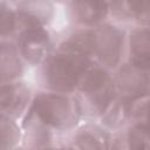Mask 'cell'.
<instances>
[{
    "mask_svg": "<svg viewBox=\"0 0 150 150\" xmlns=\"http://www.w3.org/2000/svg\"><path fill=\"white\" fill-rule=\"evenodd\" d=\"M74 94L81 103L84 118L97 121L118 96L114 70L94 62Z\"/></svg>",
    "mask_w": 150,
    "mask_h": 150,
    "instance_id": "3957f363",
    "label": "cell"
},
{
    "mask_svg": "<svg viewBox=\"0 0 150 150\" xmlns=\"http://www.w3.org/2000/svg\"><path fill=\"white\" fill-rule=\"evenodd\" d=\"M22 127L20 121L1 115V142L0 149H15L22 145Z\"/></svg>",
    "mask_w": 150,
    "mask_h": 150,
    "instance_id": "e0dca14e",
    "label": "cell"
},
{
    "mask_svg": "<svg viewBox=\"0 0 150 150\" xmlns=\"http://www.w3.org/2000/svg\"><path fill=\"white\" fill-rule=\"evenodd\" d=\"M128 30L109 20L83 28L87 50L94 62L115 70L125 60Z\"/></svg>",
    "mask_w": 150,
    "mask_h": 150,
    "instance_id": "277c9868",
    "label": "cell"
},
{
    "mask_svg": "<svg viewBox=\"0 0 150 150\" xmlns=\"http://www.w3.org/2000/svg\"><path fill=\"white\" fill-rule=\"evenodd\" d=\"M94 63L84 43L82 28L73 27L57 40L54 50L35 69V82L39 89L74 94Z\"/></svg>",
    "mask_w": 150,
    "mask_h": 150,
    "instance_id": "6da1fadb",
    "label": "cell"
},
{
    "mask_svg": "<svg viewBox=\"0 0 150 150\" xmlns=\"http://www.w3.org/2000/svg\"><path fill=\"white\" fill-rule=\"evenodd\" d=\"M27 64L23 61L14 40H1L0 77L1 83L23 79Z\"/></svg>",
    "mask_w": 150,
    "mask_h": 150,
    "instance_id": "9a60e30c",
    "label": "cell"
},
{
    "mask_svg": "<svg viewBox=\"0 0 150 150\" xmlns=\"http://www.w3.org/2000/svg\"><path fill=\"white\" fill-rule=\"evenodd\" d=\"M56 4H62V5H64V4H67L69 0H54Z\"/></svg>",
    "mask_w": 150,
    "mask_h": 150,
    "instance_id": "d6986e66",
    "label": "cell"
},
{
    "mask_svg": "<svg viewBox=\"0 0 150 150\" xmlns=\"http://www.w3.org/2000/svg\"><path fill=\"white\" fill-rule=\"evenodd\" d=\"M13 40L28 68H36L41 64L57 42L49 27L23 28Z\"/></svg>",
    "mask_w": 150,
    "mask_h": 150,
    "instance_id": "5b68a950",
    "label": "cell"
},
{
    "mask_svg": "<svg viewBox=\"0 0 150 150\" xmlns=\"http://www.w3.org/2000/svg\"><path fill=\"white\" fill-rule=\"evenodd\" d=\"M122 134L127 149H150V96L134 103L131 122Z\"/></svg>",
    "mask_w": 150,
    "mask_h": 150,
    "instance_id": "30bf717a",
    "label": "cell"
},
{
    "mask_svg": "<svg viewBox=\"0 0 150 150\" xmlns=\"http://www.w3.org/2000/svg\"><path fill=\"white\" fill-rule=\"evenodd\" d=\"M132 109L134 102L118 95L108 110L97 120V122L111 132L121 131L130 124L132 118Z\"/></svg>",
    "mask_w": 150,
    "mask_h": 150,
    "instance_id": "2e32d148",
    "label": "cell"
},
{
    "mask_svg": "<svg viewBox=\"0 0 150 150\" xmlns=\"http://www.w3.org/2000/svg\"><path fill=\"white\" fill-rule=\"evenodd\" d=\"M117 94L131 102L150 96V73L123 61L115 70Z\"/></svg>",
    "mask_w": 150,
    "mask_h": 150,
    "instance_id": "ba28073f",
    "label": "cell"
},
{
    "mask_svg": "<svg viewBox=\"0 0 150 150\" xmlns=\"http://www.w3.org/2000/svg\"><path fill=\"white\" fill-rule=\"evenodd\" d=\"M34 93L32 86L23 79L1 83V115L21 121L30 108Z\"/></svg>",
    "mask_w": 150,
    "mask_h": 150,
    "instance_id": "9c48e42d",
    "label": "cell"
},
{
    "mask_svg": "<svg viewBox=\"0 0 150 150\" xmlns=\"http://www.w3.org/2000/svg\"><path fill=\"white\" fill-rule=\"evenodd\" d=\"M114 132L97 121L84 120L79 127L63 135L60 139L62 148L73 149H110L112 148Z\"/></svg>",
    "mask_w": 150,
    "mask_h": 150,
    "instance_id": "8992f818",
    "label": "cell"
},
{
    "mask_svg": "<svg viewBox=\"0 0 150 150\" xmlns=\"http://www.w3.org/2000/svg\"><path fill=\"white\" fill-rule=\"evenodd\" d=\"M13 6L21 29L49 27L57 14V4L54 0H19Z\"/></svg>",
    "mask_w": 150,
    "mask_h": 150,
    "instance_id": "8fae6325",
    "label": "cell"
},
{
    "mask_svg": "<svg viewBox=\"0 0 150 150\" xmlns=\"http://www.w3.org/2000/svg\"><path fill=\"white\" fill-rule=\"evenodd\" d=\"M22 127V148L41 149L59 146L57 138L60 137L54 130L43 124L32 111H27L20 121Z\"/></svg>",
    "mask_w": 150,
    "mask_h": 150,
    "instance_id": "4fadbf2b",
    "label": "cell"
},
{
    "mask_svg": "<svg viewBox=\"0 0 150 150\" xmlns=\"http://www.w3.org/2000/svg\"><path fill=\"white\" fill-rule=\"evenodd\" d=\"M124 61L150 73V26L134 25L128 29Z\"/></svg>",
    "mask_w": 150,
    "mask_h": 150,
    "instance_id": "7c38bea8",
    "label": "cell"
},
{
    "mask_svg": "<svg viewBox=\"0 0 150 150\" xmlns=\"http://www.w3.org/2000/svg\"><path fill=\"white\" fill-rule=\"evenodd\" d=\"M63 6L66 20L76 28L94 27L110 16V0H69Z\"/></svg>",
    "mask_w": 150,
    "mask_h": 150,
    "instance_id": "52a82bcc",
    "label": "cell"
},
{
    "mask_svg": "<svg viewBox=\"0 0 150 150\" xmlns=\"http://www.w3.org/2000/svg\"><path fill=\"white\" fill-rule=\"evenodd\" d=\"M110 16L122 22L150 26V0H110Z\"/></svg>",
    "mask_w": 150,
    "mask_h": 150,
    "instance_id": "5bb4252c",
    "label": "cell"
},
{
    "mask_svg": "<svg viewBox=\"0 0 150 150\" xmlns=\"http://www.w3.org/2000/svg\"><path fill=\"white\" fill-rule=\"evenodd\" d=\"M29 111L59 136L70 132L86 120L81 103L75 94L43 89L34 93Z\"/></svg>",
    "mask_w": 150,
    "mask_h": 150,
    "instance_id": "7a4b0ae2",
    "label": "cell"
},
{
    "mask_svg": "<svg viewBox=\"0 0 150 150\" xmlns=\"http://www.w3.org/2000/svg\"><path fill=\"white\" fill-rule=\"evenodd\" d=\"M21 30L14 6L1 0V40H13Z\"/></svg>",
    "mask_w": 150,
    "mask_h": 150,
    "instance_id": "ac0fdd59",
    "label": "cell"
}]
</instances>
